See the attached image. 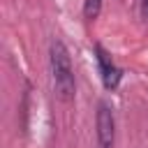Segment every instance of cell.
I'll list each match as a JSON object with an SVG mask.
<instances>
[{
  "instance_id": "6da1fadb",
  "label": "cell",
  "mask_w": 148,
  "mask_h": 148,
  "mask_svg": "<svg viewBox=\"0 0 148 148\" xmlns=\"http://www.w3.org/2000/svg\"><path fill=\"white\" fill-rule=\"evenodd\" d=\"M49 58H51V74H53V86L60 99L69 102L74 97V69H72V58L67 46L62 44V39H53L51 49H49Z\"/></svg>"
},
{
  "instance_id": "7a4b0ae2",
  "label": "cell",
  "mask_w": 148,
  "mask_h": 148,
  "mask_svg": "<svg viewBox=\"0 0 148 148\" xmlns=\"http://www.w3.org/2000/svg\"><path fill=\"white\" fill-rule=\"evenodd\" d=\"M92 49H95V60H97V69H99V76H102L104 88H106V90H116L118 83H120V76H123L120 67L113 62L111 53H109L102 44H95Z\"/></svg>"
},
{
  "instance_id": "3957f363",
  "label": "cell",
  "mask_w": 148,
  "mask_h": 148,
  "mask_svg": "<svg viewBox=\"0 0 148 148\" xmlns=\"http://www.w3.org/2000/svg\"><path fill=\"white\" fill-rule=\"evenodd\" d=\"M95 125H97V143H99V148H113V141H116V118H113V111H111V106L106 102L97 104Z\"/></svg>"
},
{
  "instance_id": "277c9868",
  "label": "cell",
  "mask_w": 148,
  "mask_h": 148,
  "mask_svg": "<svg viewBox=\"0 0 148 148\" xmlns=\"http://www.w3.org/2000/svg\"><path fill=\"white\" fill-rule=\"evenodd\" d=\"M102 12V0H83V16L86 21H95Z\"/></svg>"
},
{
  "instance_id": "5b68a950",
  "label": "cell",
  "mask_w": 148,
  "mask_h": 148,
  "mask_svg": "<svg viewBox=\"0 0 148 148\" xmlns=\"http://www.w3.org/2000/svg\"><path fill=\"white\" fill-rule=\"evenodd\" d=\"M139 12H141V21H143V23H148V0H141Z\"/></svg>"
}]
</instances>
